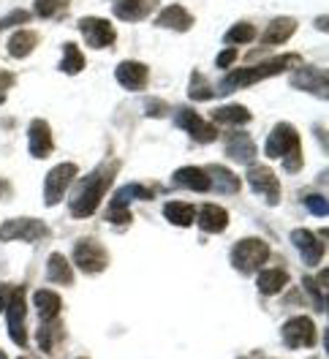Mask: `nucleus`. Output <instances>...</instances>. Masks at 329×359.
<instances>
[{
  "instance_id": "obj_1",
  "label": "nucleus",
  "mask_w": 329,
  "mask_h": 359,
  "mask_svg": "<svg viewBox=\"0 0 329 359\" xmlns=\"http://www.w3.org/2000/svg\"><path fill=\"white\" fill-rule=\"evenodd\" d=\"M114 169H117V163H114V166H101V169L90 172L85 180H79V191H76V196L71 199V215L88 218V215L95 212L98 202H101L104 194L109 191Z\"/></svg>"
},
{
  "instance_id": "obj_2",
  "label": "nucleus",
  "mask_w": 329,
  "mask_h": 359,
  "mask_svg": "<svg viewBox=\"0 0 329 359\" xmlns=\"http://www.w3.org/2000/svg\"><path fill=\"white\" fill-rule=\"evenodd\" d=\"M297 57L294 55H283V57H275L269 63H262V66H253V68H242V71H231L223 82H220V90H234V88H248V85H256L262 82L267 76H275L286 71L288 66H294Z\"/></svg>"
},
{
  "instance_id": "obj_3",
  "label": "nucleus",
  "mask_w": 329,
  "mask_h": 359,
  "mask_svg": "<svg viewBox=\"0 0 329 359\" xmlns=\"http://www.w3.org/2000/svg\"><path fill=\"white\" fill-rule=\"evenodd\" d=\"M267 256H269L267 243L259 240V237H248V240H240L234 245V250H231V264L240 269V272H245V275H250V272H256L267 262Z\"/></svg>"
},
{
  "instance_id": "obj_4",
  "label": "nucleus",
  "mask_w": 329,
  "mask_h": 359,
  "mask_svg": "<svg viewBox=\"0 0 329 359\" xmlns=\"http://www.w3.org/2000/svg\"><path fill=\"white\" fill-rule=\"evenodd\" d=\"M49 234L46 224L36 221V218H14V221H6L0 226V243H39Z\"/></svg>"
},
{
  "instance_id": "obj_5",
  "label": "nucleus",
  "mask_w": 329,
  "mask_h": 359,
  "mask_svg": "<svg viewBox=\"0 0 329 359\" xmlns=\"http://www.w3.org/2000/svg\"><path fill=\"white\" fill-rule=\"evenodd\" d=\"M74 264L82 269V272H104L107 264H109V253H107V248L101 245V243H95V240H79L76 245H74Z\"/></svg>"
},
{
  "instance_id": "obj_6",
  "label": "nucleus",
  "mask_w": 329,
  "mask_h": 359,
  "mask_svg": "<svg viewBox=\"0 0 329 359\" xmlns=\"http://www.w3.org/2000/svg\"><path fill=\"white\" fill-rule=\"evenodd\" d=\"M264 150H267V158H286V156H291V153H297V150H300L297 128L288 126V123H278V126L272 128V134L267 136Z\"/></svg>"
},
{
  "instance_id": "obj_7",
  "label": "nucleus",
  "mask_w": 329,
  "mask_h": 359,
  "mask_svg": "<svg viewBox=\"0 0 329 359\" xmlns=\"http://www.w3.org/2000/svg\"><path fill=\"white\" fill-rule=\"evenodd\" d=\"M74 180H76V166H74V163H58V166L46 175V182H44L46 204L55 207V204L60 202V199L66 196V191L71 188Z\"/></svg>"
},
{
  "instance_id": "obj_8",
  "label": "nucleus",
  "mask_w": 329,
  "mask_h": 359,
  "mask_svg": "<svg viewBox=\"0 0 329 359\" xmlns=\"http://www.w3.org/2000/svg\"><path fill=\"white\" fill-rule=\"evenodd\" d=\"M6 321H8V332L11 340L25 348L27 346V335H25V292L22 289H11V297L6 302Z\"/></svg>"
},
{
  "instance_id": "obj_9",
  "label": "nucleus",
  "mask_w": 329,
  "mask_h": 359,
  "mask_svg": "<svg viewBox=\"0 0 329 359\" xmlns=\"http://www.w3.org/2000/svg\"><path fill=\"white\" fill-rule=\"evenodd\" d=\"M283 343L288 348H310L316 346V324L307 316H297L283 324Z\"/></svg>"
},
{
  "instance_id": "obj_10",
  "label": "nucleus",
  "mask_w": 329,
  "mask_h": 359,
  "mask_svg": "<svg viewBox=\"0 0 329 359\" xmlns=\"http://www.w3.org/2000/svg\"><path fill=\"white\" fill-rule=\"evenodd\" d=\"M291 243L294 248L300 250V256H302V262H305L307 267H316L321 259H324V240H318L313 231H307V229H294L291 231Z\"/></svg>"
},
{
  "instance_id": "obj_11",
  "label": "nucleus",
  "mask_w": 329,
  "mask_h": 359,
  "mask_svg": "<svg viewBox=\"0 0 329 359\" xmlns=\"http://www.w3.org/2000/svg\"><path fill=\"white\" fill-rule=\"evenodd\" d=\"M79 30H82L88 46H93V49H104V46L114 44V27L101 17H82Z\"/></svg>"
},
{
  "instance_id": "obj_12",
  "label": "nucleus",
  "mask_w": 329,
  "mask_h": 359,
  "mask_svg": "<svg viewBox=\"0 0 329 359\" xmlns=\"http://www.w3.org/2000/svg\"><path fill=\"white\" fill-rule=\"evenodd\" d=\"M248 185H250L259 196H264L267 204H278V199H281V182H278V177H275L267 166H253V169L248 172Z\"/></svg>"
},
{
  "instance_id": "obj_13",
  "label": "nucleus",
  "mask_w": 329,
  "mask_h": 359,
  "mask_svg": "<svg viewBox=\"0 0 329 359\" xmlns=\"http://www.w3.org/2000/svg\"><path fill=\"white\" fill-rule=\"evenodd\" d=\"M177 126L180 128H185L188 134L194 136L196 142H213L215 136H218V128L213 126V123H204L201 120V114H196L194 109H188V107H182V109H177Z\"/></svg>"
},
{
  "instance_id": "obj_14",
  "label": "nucleus",
  "mask_w": 329,
  "mask_h": 359,
  "mask_svg": "<svg viewBox=\"0 0 329 359\" xmlns=\"http://www.w3.org/2000/svg\"><path fill=\"white\" fill-rule=\"evenodd\" d=\"M112 8H114V17H117V20L142 22L145 17H150L155 8H158V0H120V3H114Z\"/></svg>"
},
{
  "instance_id": "obj_15",
  "label": "nucleus",
  "mask_w": 329,
  "mask_h": 359,
  "mask_svg": "<svg viewBox=\"0 0 329 359\" xmlns=\"http://www.w3.org/2000/svg\"><path fill=\"white\" fill-rule=\"evenodd\" d=\"M114 76H117V82H120L126 90H145L150 71H147V66H145V63H136V60H123V63L117 66V71H114Z\"/></svg>"
},
{
  "instance_id": "obj_16",
  "label": "nucleus",
  "mask_w": 329,
  "mask_h": 359,
  "mask_svg": "<svg viewBox=\"0 0 329 359\" xmlns=\"http://www.w3.org/2000/svg\"><path fill=\"white\" fill-rule=\"evenodd\" d=\"M27 147L33 158H46L52 153V131L44 120H33L27 128Z\"/></svg>"
},
{
  "instance_id": "obj_17",
  "label": "nucleus",
  "mask_w": 329,
  "mask_h": 359,
  "mask_svg": "<svg viewBox=\"0 0 329 359\" xmlns=\"http://www.w3.org/2000/svg\"><path fill=\"white\" fill-rule=\"evenodd\" d=\"M291 85L327 98V71H321V68H302V71H297L291 76Z\"/></svg>"
},
{
  "instance_id": "obj_18",
  "label": "nucleus",
  "mask_w": 329,
  "mask_h": 359,
  "mask_svg": "<svg viewBox=\"0 0 329 359\" xmlns=\"http://www.w3.org/2000/svg\"><path fill=\"white\" fill-rule=\"evenodd\" d=\"M226 156L240 161V163H250L253 156H256V144L248 134H229L226 136Z\"/></svg>"
},
{
  "instance_id": "obj_19",
  "label": "nucleus",
  "mask_w": 329,
  "mask_h": 359,
  "mask_svg": "<svg viewBox=\"0 0 329 359\" xmlns=\"http://www.w3.org/2000/svg\"><path fill=\"white\" fill-rule=\"evenodd\" d=\"M196 218L199 226L204 231H210V234H218V231H223L229 226V212L223 207H218V204H204L201 210H196Z\"/></svg>"
},
{
  "instance_id": "obj_20",
  "label": "nucleus",
  "mask_w": 329,
  "mask_h": 359,
  "mask_svg": "<svg viewBox=\"0 0 329 359\" xmlns=\"http://www.w3.org/2000/svg\"><path fill=\"white\" fill-rule=\"evenodd\" d=\"M175 182L201 194V191H210V182H213V180H210V175H207L204 169H199V166H182V169L175 172Z\"/></svg>"
},
{
  "instance_id": "obj_21",
  "label": "nucleus",
  "mask_w": 329,
  "mask_h": 359,
  "mask_svg": "<svg viewBox=\"0 0 329 359\" xmlns=\"http://www.w3.org/2000/svg\"><path fill=\"white\" fill-rule=\"evenodd\" d=\"M155 25H158V27H169V30H188V27L194 25V17H191L182 6H166V8L158 14Z\"/></svg>"
},
{
  "instance_id": "obj_22",
  "label": "nucleus",
  "mask_w": 329,
  "mask_h": 359,
  "mask_svg": "<svg viewBox=\"0 0 329 359\" xmlns=\"http://www.w3.org/2000/svg\"><path fill=\"white\" fill-rule=\"evenodd\" d=\"M294 30H297V22L294 20H288V17H278V20H272L269 27L264 30L262 41L269 46L275 44H286L291 36H294Z\"/></svg>"
},
{
  "instance_id": "obj_23",
  "label": "nucleus",
  "mask_w": 329,
  "mask_h": 359,
  "mask_svg": "<svg viewBox=\"0 0 329 359\" xmlns=\"http://www.w3.org/2000/svg\"><path fill=\"white\" fill-rule=\"evenodd\" d=\"M33 305H36V311H39V316L44 321H55L58 313H60V308H63L60 297L55 292H49V289H39V292L33 294Z\"/></svg>"
},
{
  "instance_id": "obj_24",
  "label": "nucleus",
  "mask_w": 329,
  "mask_h": 359,
  "mask_svg": "<svg viewBox=\"0 0 329 359\" xmlns=\"http://www.w3.org/2000/svg\"><path fill=\"white\" fill-rule=\"evenodd\" d=\"M256 283H259V292L262 294H278L283 289L286 283H288V272L281 267H267L259 272V278H256Z\"/></svg>"
},
{
  "instance_id": "obj_25",
  "label": "nucleus",
  "mask_w": 329,
  "mask_h": 359,
  "mask_svg": "<svg viewBox=\"0 0 329 359\" xmlns=\"http://www.w3.org/2000/svg\"><path fill=\"white\" fill-rule=\"evenodd\" d=\"M46 275L52 283H60V286H71L74 283V272H71V264L63 253H52L49 262H46Z\"/></svg>"
},
{
  "instance_id": "obj_26",
  "label": "nucleus",
  "mask_w": 329,
  "mask_h": 359,
  "mask_svg": "<svg viewBox=\"0 0 329 359\" xmlns=\"http://www.w3.org/2000/svg\"><path fill=\"white\" fill-rule=\"evenodd\" d=\"M213 114V126H245L248 120H250V112L245 109V107H240V104H229V107H220V109H215Z\"/></svg>"
},
{
  "instance_id": "obj_27",
  "label": "nucleus",
  "mask_w": 329,
  "mask_h": 359,
  "mask_svg": "<svg viewBox=\"0 0 329 359\" xmlns=\"http://www.w3.org/2000/svg\"><path fill=\"white\" fill-rule=\"evenodd\" d=\"M163 215H166L169 224L180 226V229H185V226H191L196 221V210L188 202H169L163 207Z\"/></svg>"
},
{
  "instance_id": "obj_28",
  "label": "nucleus",
  "mask_w": 329,
  "mask_h": 359,
  "mask_svg": "<svg viewBox=\"0 0 329 359\" xmlns=\"http://www.w3.org/2000/svg\"><path fill=\"white\" fill-rule=\"evenodd\" d=\"M39 44V36L33 30H17L11 39H8V55L11 57H27Z\"/></svg>"
},
{
  "instance_id": "obj_29",
  "label": "nucleus",
  "mask_w": 329,
  "mask_h": 359,
  "mask_svg": "<svg viewBox=\"0 0 329 359\" xmlns=\"http://www.w3.org/2000/svg\"><path fill=\"white\" fill-rule=\"evenodd\" d=\"M210 177H215V182H210V188H215L220 194H237L240 191V177H234L229 169H223V166H210V169H204Z\"/></svg>"
},
{
  "instance_id": "obj_30",
  "label": "nucleus",
  "mask_w": 329,
  "mask_h": 359,
  "mask_svg": "<svg viewBox=\"0 0 329 359\" xmlns=\"http://www.w3.org/2000/svg\"><path fill=\"white\" fill-rule=\"evenodd\" d=\"M85 68V55L79 52L76 44H66L63 46V60H60V71L63 74H79Z\"/></svg>"
},
{
  "instance_id": "obj_31",
  "label": "nucleus",
  "mask_w": 329,
  "mask_h": 359,
  "mask_svg": "<svg viewBox=\"0 0 329 359\" xmlns=\"http://www.w3.org/2000/svg\"><path fill=\"white\" fill-rule=\"evenodd\" d=\"M223 39H226V44H250L256 39V27L250 22H237Z\"/></svg>"
},
{
  "instance_id": "obj_32",
  "label": "nucleus",
  "mask_w": 329,
  "mask_h": 359,
  "mask_svg": "<svg viewBox=\"0 0 329 359\" xmlns=\"http://www.w3.org/2000/svg\"><path fill=\"white\" fill-rule=\"evenodd\" d=\"M71 0H36V14L44 17V20H52L58 14H63L68 8Z\"/></svg>"
},
{
  "instance_id": "obj_33",
  "label": "nucleus",
  "mask_w": 329,
  "mask_h": 359,
  "mask_svg": "<svg viewBox=\"0 0 329 359\" xmlns=\"http://www.w3.org/2000/svg\"><path fill=\"white\" fill-rule=\"evenodd\" d=\"M188 93H191V98H194V101H207V98H213V95H215V93L210 90V85H207L199 74L191 76V88H188Z\"/></svg>"
},
{
  "instance_id": "obj_34",
  "label": "nucleus",
  "mask_w": 329,
  "mask_h": 359,
  "mask_svg": "<svg viewBox=\"0 0 329 359\" xmlns=\"http://www.w3.org/2000/svg\"><path fill=\"white\" fill-rule=\"evenodd\" d=\"M305 207L313 212V215H318V218H327V212H329L327 199H324V196H307Z\"/></svg>"
},
{
  "instance_id": "obj_35",
  "label": "nucleus",
  "mask_w": 329,
  "mask_h": 359,
  "mask_svg": "<svg viewBox=\"0 0 329 359\" xmlns=\"http://www.w3.org/2000/svg\"><path fill=\"white\" fill-rule=\"evenodd\" d=\"M107 221H109V224L126 226V224H131V221H133V215H131V210H109Z\"/></svg>"
},
{
  "instance_id": "obj_36",
  "label": "nucleus",
  "mask_w": 329,
  "mask_h": 359,
  "mask_svg": "<svg viewBox=\"0 0 329 359\" xmlns=\"http://www.w3.org/2000/svg\"><path fill=\"white\" fill-rule=\"evenodd\" d=\"M25 22H27V11H11L8 17L0 20V30L8 27V25H25Z\"/></svg>"
},
{
  "instance_id": "obj_37",
  "label": "nucleus",
  "mask_w": 329,
  "mask_h": 359,
  "mask_svg": "<svg viewBox=\"0 0 329 359\" xmlns=\"http://www.w3.org/2000/svg\"><path fill=\"white\" fill-rule=\"evenodd\" d=\"M237 60V49H223L218 57H215V66L218 68H229Z\"/></svg>"
},
{
  "instance_id": "obj_38",
  "label": "nucleus",
  "mask_w": 329,
  "mask_h": 359,
  "mask_svg": "<svg viewBox=\"0 0 329 359\" xmlns=\"http://www.w3.org/2000/svg\"><path fill=\"white\" fill-rule=\"evenodd\" d=\"M39 346H41V351H52V346H55L52 332H49V327H46V324L39 330Z\"/></svg>"
},
{
  "instance_id": "obj_39",
  "label": "nucleus",
  "mask_w": 329,
  "mask_h": 359,
  "mask_svg": "<svg viewBox=\"0 0 329 359\" xmlns=\"http://www.w3.org/2000/svg\"><path fill=\"white\" fill-rule=\"evenodd\" d=\"M163 112H166V104L163 101H155V98L147 101V114L150 117H163Z\"/></svg>"
},
{
  "instance_id": "obj_40",
  "label": "nucleus",
  "mask_w": 329,
  "mask_h": 359,
  "mask_svg": "<svg viewBox=\"0 0 329 359\" xmlns=\"http://www.w3.org/2000/svg\"><path fill=\"white\" fill-rule=\"evenodd\" d=\"M14 85V76L11 74H6V71H0V104L6 101V90Z\"/></svg>"
},
{
  "instance_id": "obj_41",
  "label": "nucleus",
  "mask_w": 329,
  "mask_h": 359,
  "mask_svg": "<svg viewBox=\"0 0 329 359\" xmlns=\"http://www.w3.org/2000/svg\"><path fill=\"white\" fill-rule=\"evenodd\" d=\"M8 297H11V289H8V286H3V283H0V313H3V311H6V302H8Z\"/></svg>"
},
{
  "instance_id": "obj_42",
  "label": "nucleus",
  "mask_w": 329,
  "mask_h": 359,
  "mask_svg": "<svg viewBox=\"0 0 329 359\" xmlns=\"http://www.w3.org/2000/svg\"><path fill=\"white\" fill-rule=\"evenodd\" d=\"M0 359H6V357H3V354H0Z\"/></svg>"
},
{
  "instance_id": "obj_43",
  "label": "nucleus",
  "mask_w": 329,
  "mask_h": 359,
  "mask_svg": "<svg viewBox=\"0 0 329 359\" xmlns=\"http://www.w3.org/2000/svg\"><path fill=\"white\" fill-rule=\"evenodd\" d=\"M22 359H25V357H22Z\"/></svg>"
}]
</instances>
